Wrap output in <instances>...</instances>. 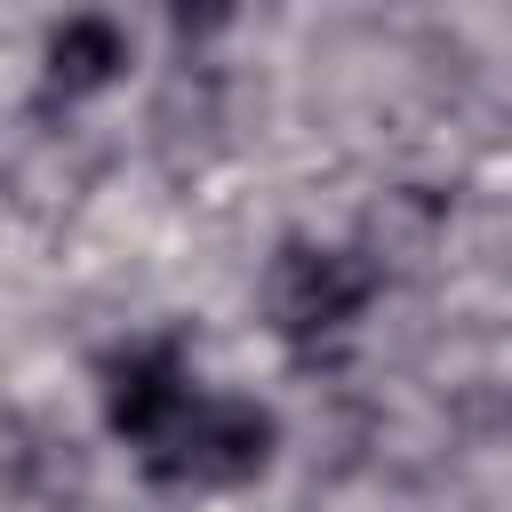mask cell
I'll list each match as a JSON object with an SVG mask.
<instances>
[{"instance_id": "277c9868", "label": "cell", "mask_w": 512, "mask_h": 512, "mask_svg": "<svg viewBox=\"0 0 512 512\" xmlns=\"http://www.w3.org/2000/svg\"><path fill=\"white\" fill-rule=\"evenodd\" d=\"M120 80H128V32L112 16L80 8V16L48 24V40H40V104H88V96H104Z\"/></svg>"}, {"instance_id": "7a4b0ae2", "label": "cell", "mask_w": 512, "mask_h": 512, "mask_svg": "<svg viewBox=\"0 0 512 512\" xmlns=\"http://www.w3.org/2000/svg\"><path fill=\"white\" fill-rule=\"evenodd\" d=\"M272 456H280V416L240 392H192L176 424L152 448H136L152 488H248L272 472Z\"/></svg>"}, {"instance_id": "6da1fadb", "label": "cell", "mask_w": 512, "mask_h": 512, "mask_svg": "<svg viewBox=\"0 0 512 512\" xmlns=\"http://www.w3.org/2000/svg\"><path fill=\"white\" fill-rule=\"evenodd\" d=\"M376 288H384V272H376L360 248L288 232V240L272 248V264H264V328H272L288 352L344 344V336L368 320Z\"/></svg>"}, {"instance_id": "5b68a950", "label": "cell", "mask_w": 512, "mask_h": 512, "mask_svg": "<svg viewBox=\"0 0 512 512\" xmlns=\"http://www.w3.org/2000/svg\"><path fill=\"white\" fill-rule=\"evenodd\" d=\"M232 8L240 0H168V24H176V40H216L232 24Z\"/></svg>"}, {"instance_id": "3957f363", "label": "cell", "mask_w": 512, "mask_h": 512, "mask_svg": "<svg viewBox=\"0 0 512 512\" xmlns=\"http://www.w3.org/2000/svg\"><path fill=\"white\" fill-rule=\"evenodd\" d=\"M192 400V360H184V336H136L104 360V432L128 440V448H152L176 408Z\"/></svg>"}]
</instances>
